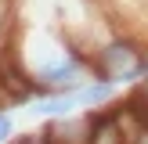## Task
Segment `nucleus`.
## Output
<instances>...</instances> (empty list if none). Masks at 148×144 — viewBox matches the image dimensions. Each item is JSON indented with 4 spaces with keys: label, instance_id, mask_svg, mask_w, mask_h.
<instances>
[{
    "label": "nucleus",
    "instance_id": "obj_1",
    "mask_svg": "<svg viewBox=\"0 0 148 144\" xmlns=\"http://www.w3.org/2000/svg\"><path fill=\"white\" fill-rule=\"evenodd\" d=\"M90 61V79H101V83H112L116 90L119 86H137L145 83V69H141V47L134 40H108L94 50Z\"/></svg>",
    "mask_w": 148,
    "mask_h": 144
},
{
    "label": "nucleus",
    "instance_id": "obj_2",
    "mask_svg": "<svg viewBox=\"0 0 148 144\" xmlns=\"http://www.w3.org/2000/svg\"><path fill=\"white\" fill-rule=\"evenodd\" d=\"M108 108L90 112V137H87V144H127V137L119 133V126H116V119H112Z\"/></svg>",
    "mask_w": 148,
    "mask_h": 144
},
{
    "label": "nucleus",
    "instance_id": "obj_3",
    "mask_svg": "<svg viewBox=\"0 0 148 144\" xmlns=\"http://www.w3.org/2000/svg\"><path fill=\"white\" fill-rule=\"evenodd\" d=\"M11 141H14V115L0 108V144H11Z\"/></svg>",
    "mask_w": 148,
    "mask_h": 144
}]
</instances>
